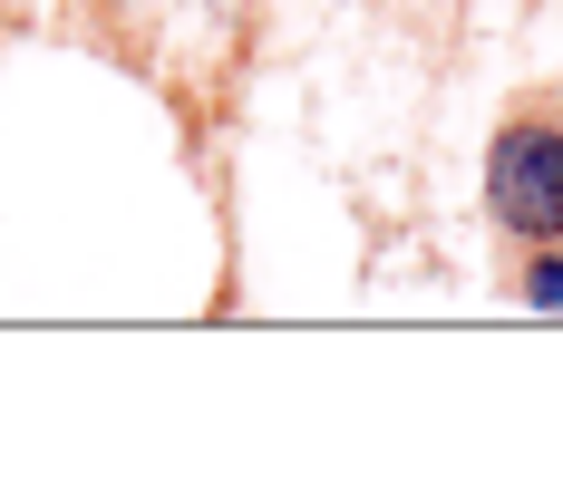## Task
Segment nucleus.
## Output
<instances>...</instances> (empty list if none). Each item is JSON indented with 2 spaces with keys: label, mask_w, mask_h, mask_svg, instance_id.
Instances as JSON below:
<instances>
[{
  "label": "nucleus",
  "mask_w": 563,
  "mask_h": 485,
  "mask_svg": "<svg viewBox=\"0 0 563 485\" xmlns=\"http://www.w3.org/2000/svg\"><path fill=\"white\" fill-rule=\"evenodd\" d=\"M525 301H534V311H563V243H534V272H525Z\"/></svg>",
  "instance_id": "nucleus-2"
},
{
  "label": "nucleus",
  "mask_w": 563,
  "mask_h": 485,
  "mask_svg": "<svg viewBox=\"0 0 563 485\" xmlns=\"http://www.w3.org/2000/svg\"><path fill=\"white\" fill-rule=\"evenodd\" d=\"M486 214L525 253L534 243H563V88L515 98L506 126L486 136Z\"/></svg>",
  "instance_id": "nucleus-1"
}]
</instances>
